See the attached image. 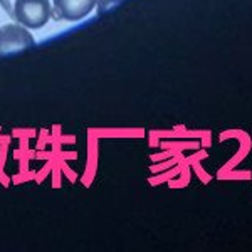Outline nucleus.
<instances>
[{"mask_svg":"<svg viewBox=\"0 0 252 252\" xmlns=\"http://www.w3.org/2000/svg\"><path fill=\"white\" fill-rule=\"evenodd\" d=\"M51 15L52 7L49 0H15L12 7V17L29 31L44 27Z\"/></svg>","mask_w":252,"mask_h":252,"instance_id":"1","label":"nucleus"},{"mask_svg":"<svg viewBox=\"0 0 252 252\" xmlns=\"http://www.w3.org/2000/svg\"><path fill=\"white\" fill-rule=\"evenodd\" d=\"M123 2V0H97V12L99 14H104V12H109L111 9H115L116 5H120V3Z\"/></svg>","mask_w":252,"mask_h":252,"instance_id":"4","label":"nucleus"},{"mask_svg":"<svg viewBox=\"0 0 252 252\" xmlns=\"http://www.w3.org/2000/svg\"><path fill=\"white\" fill-rule=\"evenodd\" d=\"M97 0H54V17L78 22L93 12Z\"/></svg>","mask_w":252,"mask_h":252,"instance_id":"3","label":"nucleus"},{"mask_svg":"<svg viewBox=\"0 0 252 252\" xmlns=\"http://www.w3.org/2000/svg\"><path fill=\"white\" fill-rule=\"evenodd\" d=\"M35 46V39L31 31L17 24H5L0 27V56L14 54Z\"/></svg>","mask_w":252,"mask_h":252,"instance_id":"2","label":"nucleus"}]
</instances>
